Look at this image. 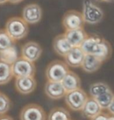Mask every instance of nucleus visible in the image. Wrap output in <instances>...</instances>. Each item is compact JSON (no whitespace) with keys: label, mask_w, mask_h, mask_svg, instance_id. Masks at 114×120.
<instances>
[{"label":"nucleus","mask_w":114,"mask_h":120,"mask_svg":"<svg viewBox=\"0 0 114 120\" xmlns=\"http://www.w3.org/2000/svg\"><path fill=\"white\" fill-rule=\"evenodd\" d=\"M80 48L85 55L96 56L103 62L110 59L113 52L110 43L97 35H89Z\"/></svg>","instance_id":"obj_1"},{"label":"nucleus","mask_w":114,"mask_h":120,"mask_svg":"<svg viewBox=\"0 0 114 120\" xmlns=\"http://www.w3.org/2000/svg\"><path fill=\"white\" fill-rule=\"evenodd\" d=\"M5 30L16 41L27 37L29 33V26L22 17L13 16L6 21Z\"/></svg>","instance_id":"obj_2"},{"label":"nucleus","mask_w":114,"mask_h":120,"mask_svg":"<svg viewBox=\"0 0 114 120\" xmlns=\"http://www.w3.org/2000/svg\"><path fill=\"white\" fill-rule=\"evenodd\" d=\"M68 71L69 68L65 62L54 60L47 65L45 70V76L47 81L61 82Z\"/></svg>","instance_id":"obj_3"},{"label":"nucleus","mask_w":114,"mask_h":120,"mask_svg":"<svg viewBox=\"0 0 114 120\" xmlns=\"http://www.w3.org/2000/svg\"><path fill=\"white\" fill-rule=\"evenodd\" d=\"M82 14L85 23H86L92 25L100 23L104 18L103 9L90 0L84 1Z\"/></svg>","instance_id":"obj_4"},{"label":"nucleus","mask_w":114,"mask_h":120,"mask_svg":"<svg viewBox=\"0 0 114 120\" xmlns=\"http://www.w3.org/2000/svg\"><path fill=\"white\" fill-rule=\"evenodd\" d=\"M13 76L16 78L21 77H34L36 73V66L34 62L19 57V58L11 65Z\"/></svg>","instance_id":"obj_5"},{"label":"nucleus","mask_w":114,"mask_h":120,"mask_svg":"<svg viewBox=\"0 0 114 120\" xmlns=\"http://www.w3.org/2000/svg\"><path fill=\"white\" fill-rule=\"evenodd\" d=\"M64 98H65V104L71 110L79 112L82 111L89 96L84 90L79 88V89L67 92Z\"/></svg>","instance_id":"obj_6"},{"label":"nucleus","mask_w":114,"mask_h":120,"mask_svg":"<svg viewBox=\"0 0 114 120\" xmlns=\"http://www.w3.org/2000/svg\"><path fill=\"white\" fill-rule=\"evenodd\" d=\"M62 25L65 30L83 28L85 21L82 13L74 9L67 11L62 18Z\"/></svg>","instance_id":"obj_7"},{"label":"nucleus","mask_w":114,"mask_h":120,"mask_svg":"<svg viewBox=\"0 0 114 120\" xmlns=\"http://www.w3.org/2000/svg\"><path fill=\"white\" fill-rule=\"evenodd\" d=\"M47 115L44 109L39 105L29 104L21 109L20 120H46Z\"/></svg>","instance_id":"obj_8"},{"label":"nucleus","mask_w":114,"mask_h":120,"mask_svg":"<svg viewBox=\"0 0 114 120\" xmlns=\"http://www.w3.org/2000/svg\"><path fill=\"white\" fill-rule=\"evenodd\" d=\"M42 9L38 4L30 3L24 6L22 11V19L27 24H36L41 20Z\"/></svg>","instance_id":"obj_9"},{"label":"nucleus","mask_w":114,"mask_h":120,"mask_svg":"<svg viewBox=\"0 0 114 120\" xmlns=\"http://www.w3.org/2000/svg\"><path fill=\"white\" fill-rule=\"evenodd\" d=\"M43 49L40 44L36 41H28L21 48V57L30 62H34L41 56Z\"/></svg>","instance_id":"obj_10"},{"label":"nucleus","mask_w":114,"mask_h":120,"mask_svg":"<svg viewBox=\"0 0 114 120\" xmlns=\"http://www.w3.org/2000/svg\"><path fill=\"white\" fill-rule=\"evenodd\" d=\"M37 80L34 77H21L16 78L15 88L19 93L23 95L30 94L37 88Z\"/></svg>","instance_id":"obj_11"},{"label":"nucleus","mask_w":114,"mask_h":120,"mask_svg":"<svg viewBox=\"0 0 114 120\" xmlns=\"http://www.w3.org/2000/svg\"><path fill=\"white\" fill-rule=\"evenodd\" d=\"M44 93L50 99L59 100L65 97L67 92L61 82L47 81L44 85Z\"/></svg>","instance_id":"obj_12"},{"label":"nucleus","mask_w":114,"mask_h":120,"mask_svg":"<svg viewBox=\"0 0 114 120\" xmlns=\"http://www.w3.org/2000/svg\"><path fill=\"white\" fill-rule=\"evenodd\" d=\"M85 54L83 52L80 47H74L68 52V53L64 57L65 62L68 67L78 68L81 67Z\"/></svg>","instance_id":"obj_13"},{"label":"nucleus","mask_w":114,"mask_h":120,"mask_svg":"<svg viewBox=\"0 0 114 120\" xmlns=\"http://www.w3.org/2000/svg\"><path fill=\"white\" fill-rule=\"evenodd\" d=\"M65 38H67L68 42L72 45V48L80 47L84 41L86 39L89 34L86 33L83 28L81 29H75L71 30H65L64 33Z\"/></svg>","instance_id":"obj_14"},{"label":"nucleus","mask_w":114,"mask_h":120,"mask_svg":"<svg viewBox=\"0 0 114 120\" xmlns=\"http://www.w3.org/2000/svg\"><path fill=\"white\" fill-rule=\"evenodd\" d=\"M72 49V46L68 42L64 34L57 35L53 40V49L56 54L61 57H65L68 52Z\"/></svg>","instance_id":"obj_15"},{"label":"nucleus","mask_w":114,"mask_h":120,"mask_svg":"<svg viewBox=\"0 0 114 120\" xmlns=\"http://www.w3.org/2000/svg\"><path fill=\"white\" fill-rule=\"evenodd\" d=\"M64 88L66 92H69L81 88V79L78 74H76L73 71H68L64 79L61 80Z\"/></svg>","instance_id":"obj_16"},{"label":"nucleus","mask_w":114,"mask_h":120,"mask_svg":"<svg viewBox=\"0 0 114 120\" xmlns=\"http://www.w3.org/2000/svg\"><path fill=\"white\" fill-rule=\"evenodd\" d=\"M102 111H103V109L97 103L96 99L89 97L81 112L85 117L91 119L94 118L95 116H96L97 115L101 113Z\"/></svg>","instance_id":"obj_17"},{"label":"nucleus","mask_w":114,"mask_h":120,"mask_svg":"<svg viewBox=\"0 0 114 120\" xmlns=\"http://www.w3.org/2000/svg\"><path fill=\"white\" fill-rule=\"evenodd\" d=\"M103 62L97 57L92 55H85L81 67L85 73H92L99 70Z\"/></svg>","instance_id":"obj_18"},{"label":"nucleus","mask_w":114,"mask_h":120,"mask_svg":"<svg viewBox=\"0 0 114 120\" xmlns=\"http://www.w3.org/2000/svg\"><path fill=\"white\" fill-rule=\"evenodd\" d=\"M47 120H72L69 112L65 108L55 107L49 112Z\"/></svg>","instance_id":"obj_19"},{"label":"nucleus","mask_w":114,"mask_h":120,"mask_svg":"<svg viewBox=\"0 0 114 120\" xmlns=\"http://www.w3.org/2000/svg\"><path fill=\"white\" fill-rule=\"evenodd\" d=\"M13 77L11 65L0 60V85L8 83Z\"/></svg>","instance_id":"obj_20"},{"label":"nucleus","mask_w":114,"mask_h":120,"mask_svg":"<svg viewBox=\"0 0 114 120\" xmlns=\"http://www.w3.org/2000/svg\"><path fill=\"white\" fill-rule=\"evenodd\" d=\"M110 90V86L107 83L103 82L94 83L89 87V95L92 98H96Z\"/></svg>","instance_id":"obj_21"},{"label":"nucleus","mask_w":114,"mask_h":120,"mask_svg":"<svg viewBox=\"0 0 114 120\" xmlns=\"http://www.w3.org/2000/svg\"><path fill=\"white\" fill-rule=\"evenodd\" d=\"M19 58L18 52L16 46H13L5 51L0 52V60L3 61L9 65H12Z\"/></svg>","instance_id":"obj_22"},{"label":"nucleus","mask_w":114,"mask_h":120,"mask_svg":"<svg viewBox=\"0 0 114 120\" xmlns=\"http://www.w3.org/2000/svg\"><path fill=\"white\" fill-rule=\"evenodd\" d=\"M16 41L12 39L5 29H0V52L15 46Z\"/></svg>","instance_id":"obj_23"},{"label":"nucleus","mask_w":114,"mask_h":120,"mask_svg":"<svg viewBox=\"0 0 114 120\" xmlns=\"http://www.w3.org/2000/svg\"><path fill=\"white\" fill-rule=\"evenodd\" d=\"M114 98V93L112 90L107 91L105 94H102L99 97H97L94 99H96L97 103L99 105L102 109H107L110 104L112 103L113 100Z\"/></svg>","instance_id":"obj_24"},{"label":"nucleus","mask_w":114,"mask_h":120,"mask_svg":"<svg viewBox=\"0 0 114 120\" xmlns=\"http://www.w3.org/2000/svg\"><path fill=\"white\" fill-rule=\"evenodd\" d=\"M11 107V101L7 95L0 92V116L6 115Z\"/></svg>","instance_id":"obj_25"},{"label":"nucleus","mask_w":114,"mask_h":120,"mask_svg":"<svg viewBox=\"0 0 114 120\" xmlns=\"http://www.w3.org/2000/svg\"><path fill=\"white\" fill-rule=\"evenodd\" d=\"M110 116L108 113H106V112H103L99 113V115H97L96 116H95L94 118L91 119L90 120H110Z\"/></svg>","instance_id":"obj_26"},{"label":"nucleus","mask_w":114,"mask_h":120,"mask_svg":"<svg viewBox=\"0 0 114 120\" xmlns=\"http://www.w3.org/2000/svg\"><path fill=\"white\" fill-rule=\"evenodd\" d=\"M107 110H108V112H110V113L113 116H114V98H113L112 103H111L110 105L109 106V108L107 109Z\"/></svg>","instance_id":"obj_27"},{"label":"nucleus","mask_w":114,"mask_h":120,"mask_svg":"<svg viewBox=\"0 0 114 120\" xmlns=\"http://www.w3.org/2000/svg\"><path fill=\"white\" fill-rule=\"evenodd\" d=\"M0 120H14L11 116H7V115H2L0 116Z\"/></svg>","instance_id":"obj_28"},{"label":"nucleus","mask_w":114,"mask_h":120,"mask_svg":"<svg viewBox=\"0 0 114 120\" xmlns=\"http://www.w3.org/2000/svg\"><path fill=\"white\" fill-rule=\"evenodd\" d=\"M23 1V0H9V2L12 4H18Z\"/></svg>","instance_id":"obj_29"},{"label":"nucleus","mask_w":114,"mask_h":120,"mask_svg":"<svg viewBox=\"0 0 114 120\" xmlns=\"http://www.w3.org/2000/svg\"><path fill=\"white\" fill-rule=\"evenodd\" d=\"M8 2H9V0H0V5H4Z\"/></svg>","instance_id":"obj_30"},{"label":"nucleus","mask_w":114,"mask_h":120,"mask_svg":"<svg viewBox=\"0 0 114 120\" xmlns=\"http://www.w3.org/2000/svg\"><path fill=\"white\" fill-rule=\"evenodd\" d=\"M100 2H112L114 0H99Z\"/></svg>","instance_id":"obj_31"},{"label":"nucleus","mask_w":114,"mask_h":120,"mask_svg":"<svg viewBox=\"0 0 114 120\" xmlns=\"http://www.w3.org/2000/svg\"><path fill=\"white\" fill-rule=\"evenodd\" d=\"M110 120H114V116H110Z\"/></svg>","instance_id":"obj_32"}]
</instances>
